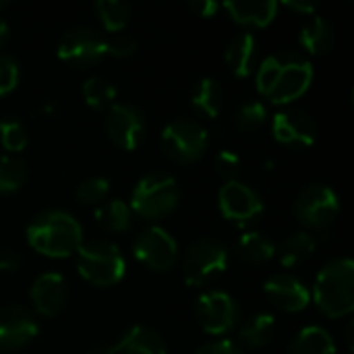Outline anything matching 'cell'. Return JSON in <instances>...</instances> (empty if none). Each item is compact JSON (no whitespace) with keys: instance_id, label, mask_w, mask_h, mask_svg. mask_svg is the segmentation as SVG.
I'll return each mask as SVG.
<instances>
[{"instance_id":"1","label":"cell","mask_w":354,"mask_h":354,"mask_svg":"<svg viewBox=\"0 0 354 354\" xmlns=\"http://www.w3.org/2000/svg\"><path fill=\"white\" fill-rule=\"evenodd\" d=\"M313 64L299 54L268 56L257 68V89L276 106H286L305 95L313 83Z\"/></svg>"},{"instance_id":"2","label":"cell","mask_w":354,"mask_h":354,"mask_svg":"<svg viewBox=\"0 0 354 354\" xmlns=\"http://www.w3.org/2000/svg\"><path fill=\"white\" fill-rule=\"evenodd\" d=\"M27 243L44 257L64 259L81 249L83 228L68 212H41L27 226Z\"/></svg>"},{"instance_id":"3","label":"cell","mask_w":354,"mask_h":354,"mask_svg":"<svg viewBox=\"0 0 354 354\" xmlns=\"http://www.w3.org/2000/svg\"><path fill=\"white\" fill-rule=\"evenodd\" d=\"M311 301L328 317H346L354 311V263L351 257L330 261L315 278Z\"/></svg>"},{"instance_id":"4","label":"cell","mask_w":354,"mask_h":354,"mask_svg":"<svg viewBox=\"0 0 354 354\" xmlns=\"http://www.w3.org/2000/svg\"><path fill=\"white\" fill-rule=\"evenodd\" d=\"M180 201V189L172 174L149 172L131 193V209L143 220H162L170 216Z\"/></svg>"},{"instance_id":"5","label":"cell","mask_w":354,"mask_h":354,"mask_svg":"<svg viewBox=\"0 0 354 354\" xmlns=\"http://www.w3.org/2000/svg\"><path fill=\"white\" fill-rule=\"evenodd\" d=\"M77 270L85 282L97 288H108L122 282L127 274V261L114 243L91 241L83 243L77 251Z\"/></svg>"},{"instance_id":"6","label":"cell","mask_w":354,"mask_h":354,"mask_svg":"<svg viewBox=\"0 0 354 354\" xmlns=\"http://www.w3.org/2000/svg\"><path fill=\"white\" fill-rule=\"evenodd\" d=\"M228 249L214 239L195 241L183 259V276L187 286L201 288L228 270Z\"/></svg>"},{"instance_id":"7","label":"cell","mask_w":354,"mask_h":354,"mask_svg":"<svg viewBox=\"0 0 354 354\" xmlns=\"http://www.w3.org/2000/svg\"><path fill=\"white\" fill-rule=\"evenodd\" d=\"M207 143V131L191 118H176L162 131V149L172 162L178 164L197 162L205 153Z\"/></svg>"},{"instance_id":"8","label":"cell","mask_w":354,"mask_h":354,"mask_svg":"<svg viewBox=\"0 0 354 354\" xmlns=\"http://www.w3.org/2000/svg\"><path fill=\"white\" fill-rule=\"evenodd\" d=\"M340 214V197L328 185L305 187L295 201V216L307 228H328Z\"/></svg>"},{"instance_id":"9","label":"cell","mask_w":354,"mask_h":354,"mask_svg":"<svg viewBox=\"0 0 354 354\" xmlns=\"http://www.w3.org/2000/svg\"><path fill=\"white\" fill-rule=\"evenodd\" d=\"M195 313H197L199 326L209 336H224L232 332L241 319V309L236 301L228 292H222V290L203 292L197 299Z\"/></svg>"},{"instance_id":"10","label":"cell","mask_w":354,"mask_h":354,"mask_svg":"<svg viewBox=\"0 0 354 354\" xmlns=\"http://www.w3.org/2000/svg\"><path fill=\"white\" fill-rule=\"evenodd\" d=\"M133 255L153 272H168L178 259V245L162 226H149L135 239Z\"/></svg>"},{"instance_id":"11","label":"cell","mask_w":354,"mask_h":354,"mask_svg":"<svg viewBox=\"0 0 354 354\" xmlns=\"http://www.w3.org/2000/svg\"><path fill=\"white\" fill-rule=\"evenodd\" d=\"M218 207L222 218L234 224H249L263 214V199L255 189L241 180H228L218 193Z\"/></svg>"},{"instance_id":"12","label":"cell","mask_w":354,"mask_h":354,"mask_svg":"<svg viewBox=\"0 0 354 354\" xmlns=\"http://www.w3.org/2000/svg\"><path fill=\"white\" fill-rule=\"evenodd\" d=\"M58 58L73 66H89L95 64L102 56H106V39L91 27H73L58 41Z\"/></svg>"},{"instance_id":"13","label":"cell","mask_w":354,"mask_h":354,"mask_svg":"<svg viewBox=\"0 0 354 354\" xmlns=\"http://www.w3.org/2000/svg\"><path fill=\"white\" fill-rule=\"evenodd\" d=\"M145 118L141 110L129 104H114L108 108L106 116V133L114 145L124 151L137 149L145 139Z\"/></svg>"},{"instance_id":"14","label":"cell","mask_w":354,"mask_h":354,"mask_svg":"<svg viewBox=\"0 0 354 354\" xmlns=\"http://www.w3.org/2000/svg\"><path fill=\"white\" fill-rule=\"evenodd\" d=\"M39 334L35 315L19 305L0 309V353H12L31 344Z\"/></svg>"},{"instance_id":"15","label":"cell","mask_w":354,"mask_h":354,"mask_svg":"<svg viewBox=\"0 0 354 354\" xmlns=\"http://www.w3.org/2000/svg\"><path fill=\"white\" fill-rule=\"evenodd\" d=\"M272 133L284 145L311 147L317 141V122L305 110L288 108L274 116Z\"/></svg>"},{"instance_id":"16","label":"cell","mask_w":354,"mask_h":354,"mask_svg":"<svg viewBox=\"0 0 354 354\" xmlns=\"http://www.w3.org/2000/svg\"><path fill=\"white\" fill-rule=\"evenodd\" d=\"M33 311L44 317H54L60 313L68 299V286L62 274L58 272H46L35 278L29 290Z\"/></svg>"},{"instance_id":"17","label":"cell","mask_w":354,"mask_h":354,"mask_svg":"<svg viewBox=\"0 0 354 354\" xmlns=\"http://www.w3.org/2000/svg\"><path fill=\"white\" fill-rule=\"evenodd\" d=\"M263 292L278 309H282L286 313L305 311L311 303L309 288L299 278H295L290 274H276V276L268 278V282L263 284Z\"/></svg>"},{"instance_id":"18","label":"cell","mask_w":354,"mask_h":354,"mask_svg":"<svg viewBox=\"0 0 354 354\" xmlns=\"http://www.w3.org/2000/svg\"><path fill=\"white\" fill-rule=\"evenodd\" d=\"M222 8L228 12V17L234 23L261 29V27H268L276 19L280 4L274 0H230V2H224Z\"/></svg>"},{"instance_id":"19","label":"cell","mask_w":354,"mask_h":354,"mask_svg":"<svg viewBox=\"0 0 354 354\" xmlns=\"http://www.w3.org/2000/svg\"><path fill=\"white\" fill-rule=\"evenodd\" d=\"M112 354H166L164 338L145 326H133L116 344L110 346Z\"/></svg>"},{"instance_id":"20","label":"cell","mask_w":354,"mask_h":354,"mask_svg":"<svg viewBox=\"0 0 354 354\" xmlns=\"http://www.w3.org/2000/svg\"><path fill=\"white\" fill-rule=\"evenodd\" d=\"M224 58L234 77L245 79V77L253 75L255 60H257V39L249 31L234 35L226 48Z\"/></svg>"},{"instance_id":"21","label":"cell","mask_w":354,"mask_h":354,"mask_svg":"<svg viewBox=\"0 0 354 354\" xmlns=\"http://www.w3.org/2000/svg\"><path fill=\"white\" fill-rule=\"evenodd\" d=\"M299 44L307 54H313V56L330 54L334 44H336V35H334V29H332L330 21H326L324 17H313L301 29Z\"/></svg>"},{"instance_id":"22","label":"cell","mask_w":354,"mask_h":354,"mask_svg":"<svg viewBox=\"0 0 354 354\" xmlns=\"http://www.w3.org/2000/svg\"><path fill=\"white\" fill-rule=\"evenodd\" d=\"M288 354H336V344L322 326H307L292 340Z\"/></svg>"},{"instance_id":"23","label":"cell","mask_w":354,"mask_h":354,"mask_svg":"<svg viewBox=\"0 0 354 354\" xmlns=\"http://www.w3.org/2000/svg\"><path fill=\"white\" fill-rule=\"evenodd\" d=\"M236 251L239 255L249 261V263H255V266H261V263H268L274 259L276 255V245L261 232L257 230H249V232H243L236 241Z\"/></svg>"},{"instance_id":"24","label":"cell","mask_w":354,"mask_h":354,"mask_svg":"<svg viewBox=\"0 0 354 354\" xmlns=\"http://www.w3.org/2000/svg\"><path fill=\"white\" fill-rule=\"evenodd\" d=\"M133 209L122 199H110L97 205L95 222L110 232H124L133 226Z\"/></svg>"},{"instance_id":"25","label":"cell","mask_w":354,"mask_h":354,"mask_svg":"<svg viewBox=\"0 0 354 354\" xmlns=\"http://www.w3.org/2000/svg\"><path fill=\"white\" fill-rule=\"evenodd\" d=\"M193 108L201 114H205L207 118H216L224 106V91L220 87V83L212 77H205L197 83L195 91H193Z\"/></svg>"},{"instance_id":"26","label":"cell","mask_w":354,"mask_h":354,"mask_svg":"<svg viewBox=\"0 0 354 354\" xmlns=\"http://www.w3.org/2000/svg\"><path fill=\"white\" fill-rule=\"evenodd\" d=\"M276 330V317L272 313H257L251 319H247L239 332L241 340L251 348H261L272 342Z\"/></svg>"},{"instance_id":"27","label":"cell","mask_w":354,"mask_h":354,"mask_svg":"<svg viewBox=\"0 0 354 354\" xmlns=\"http://www.w3.org/2000/svg\"><path fill=\"white\" fill-rule=\"evenodd\" d=\"M315 253V239L309 232L290 234L280 247V261L284 268H297Z\"/></svg>"},{"instance_id":"28","label":"cell","mask_w":354,"mask_h":354,"mask_svg":"<svg viewBox=\"0 0 354 354\" xmlns=\"http://www.w3.org/2000/svg\"><path fill=\"white\" fill-rule=\"evenodd\" d=\"M95 12L106 31L122 33L131 19V4L122 0H100L95 2Z\"/></svg>"},{"instance_id":"29","label":"cell","mask_w":354,"mask_h":354,"mask_svg":"<svg viewBox=\"0 0 354 354\" xmlns=\"http://www.w3.org/2000/svg\"><path fill=\"white\" fill-rule=\"evenodd\" d=\"M81 93H83V102L93 110H106L114 106V100H116V87L104 77L85 79Z\"/></svg>"},{"instance_id":"30","label":"cell","mask_w":354,"mask_h":354,"mask_svg":"<svg viewBox=\"0 0 354 354\" xmlns=\"http://www.w3.org/2000/svg\"><path fill=\"white\" fill-rule=\"evenodd\" d=\"M27 180L25 164L15 156H0V195L17 193Z\"/></svg>"},{"instance_id":"31","label":"cell","mask_w":354,"mask_h":354,"mask_svg":"<svg viewBox=\"0 0 354 354\" xmlns=\"http://www.w3.org/2000/svg\"><path fill=\"white\" fill-rule=\"evenodd\" d=\"M108 193H110V183L108 178L102 176L87 178L77 187V199L83 205H102Z\"/></svg>"},{"instance_id":"32","label":"cell","mask_w":354,"mask_h":354,"mask_svg":"<svg viewBox=\"0 0 354 354\" xmlns=\"http://www.w3.org/2000/svg\"><path fill=\"white\" fill-rule=\"evenodd\" d=\"M0 145L10 151H23L27 147V131L19 120H0Z\"/></svg>"},{"instance_id":"33","label":"cell","mask_w":354,"mask_h":354,"mask_svg":"<svg viewBox=\"0 0 354 354\" xmlns=\"http://www.w3.org/2000/svg\"><path fill=\"white\" fill-rule=\"evenodd\" d=\"M268 118V108L266 104L261 102H247L239 108L236 112V127L243 129V131H253V129H259Z\"/></svg>"},{"instance_id":"34","label":"cell","mask_w":354,"mask_h":354,"mask_svg":"<svg viewBox=\"0 0 354 354\" xmlns=\"http://www.w3.org/2000/svg\"><path fill=\"white\" fill-rule=\"evenodd\" d=\"M19 64L12 56L0 52V95H8L19 85Z\"/></svg>"},{"instance_id":"35","label":"cell","mask_w":354,"mask_h":354,"mask_svg":"<svg viewBox=\"0 0 354 354\" xmlns=\"http://www.w3.org/2000/svg\"><path fill=\"white\" fill-rule=\"evenodd\" d=\"M137 50V39L129 33H114L110 39H106V54L114 58H129Z\"/></svg>"},{"instance_id":"36","label":"cell","mask_w":354,"mask_h":354,"mask_svg":"<svg viewBox=\"0 0 354 354\" xmlns=\"http://www.w3.org/2000/svg\"><path fill=\"white\" fill-rule=\"evenodd\" d=\"M214 170H216L218 176L226 178V183L234 180V176L241 170V158L234 151H230V149H222L216 156V160H214Z\"/></svg>"},{"instance_id":"37","label":"cell","mask_w":354,"mask_h":354,"mask_svg":"<svg viewBox=\"0 0 354 354\" xmlns=\"http://www.w3.org/2000/svg\"><path fill=\"white\" fill-rule=\"evenodd\" d=\"M197 354H245L236 342L232 340H226V338H220V340H214L205 346H201Z\"/></svg>"},{"instance_id":"38","label":"cell","mask_w":354,"mask_h":354,"mask_svg":"<svg viewBox=\"0 0 354 354\" xmlns=\"http://www.w3.org/2000/svg\"><path fill=\"white\" fill-rule=\"evenodd\" d=\"M189 8H191L197 17L212 19V17L222 8V4H220V2H214V0H191V2H189Z\"/></svg>"},{"instance_id":"39","label":"cell","mask_w":354,"mask_h":354,"mask_svg":"<svg viewBox=\"0 0 354 354\" xmlns=\"http://www.w3.org/2000/svg\"><path fill=\"white\" fill-rule=\"evenodd\" d=\"M21 255L15 249H4L0 251V272L2 274H12L21 268Z\"/></svg>"},{"instance_id":"40","label":"cell","mask_w":354,"mask_h":354,"mask_svg":"<svg viewBox=\"0 0 354 354\" xmlns=\"http://www.w3.org/2000/svg\"><path fill=\"white\" fill-rule=\"evenodd\" d=\"M284 6L292 12H299V15H315L317 6L311 4V2H299V0H290V2H284Z\"/></svg>"},{"instance_id":"41","label":"cell","mask_w":354,"mask_h":354,"mask_svg":"<svg viewBox=\"0 0 354 354\" xmlns=\"http://www.w3.org/2000/svg\"><path fill=\"white\" fill-rule=\"evenodd\" d=\"M8 31H10L8 23L0 19V48H2V46H4V44L8 41Z\"/></svg>"},{"instance_id":"42","label":"cell","mask_w":354,"mask_h":354,"mask_svg":"<svg viewBox=\"0 0 354 354\" xmlns=\"http://www.w3.org/2000/svg\"><path fill=\"white\" fill-rule=\"evenodd\" d=\"M87 354H112L110 353V346H102V348H95V351H91V353H87Z\"/></svg>"},{"instance_id":"43","label":"cell","mask_w":354,"mask_h":354,"mask_svg":"<svg viewBox=\"0 0 354 354\" xmlns=\"http://www.w3.org/2000/svg\"><path fill=\"white\" fill-rule=\"evenodd\" d=\"M4 6H6V2H2V0H0V10H2Z\"/></svg>"}]
</instances>
